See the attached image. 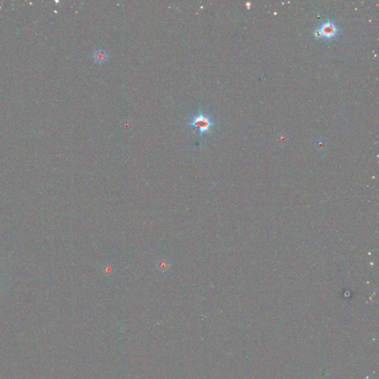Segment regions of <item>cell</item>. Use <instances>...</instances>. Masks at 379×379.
I'll use <instances>...</instances> for the list:
<instances>
[{"mask_svg": "<svg viewBox=\"0 0 379 379\" xmlns=\"http://www.w3.org/2000/svg\"><path fill=\"white\" fill-rule=\"evenodd\" d=\"M186 126L189 128L198 130L199 136L202 137L211 132L215 127V123L213 119L204 113L202 108H201L196 114L189 119Z\"/></svg>", "mask_w": 379, "mask_h": 379, "instance_id": "obj_1", "label": "cell"}, {"mask_svg": "<svg viewBox=\"0 0 379 379\" xmlns=\"http://www.w3.org/2000/svg\"><path fill=\"white\" fill-rule=\"evenodd\" d=\"M159 265L160 270H165L168 268V263L165 262V260H162V261L159 262Z\"/></svg>", "mask_w": 379, "mask_h": 379, "instance_id": "obj_4", "label": "cell"}, {"mask_svg": "<svg viewBox=\"0 0 379 379\" xmlns=\"http://www.w3.org/2000/svg\"><path fill=\"white\" fill-rule=\"evenodd\" d=\"M93 58H94V61L97 64H102L106 63L107 60H108V55L104 50H102V48H99V49L96 50L94 54H93Z\"/></svg>", "mask_w": 379, "mask_h": 379, "instance_id": "obj_3", "label": "cell"}, {"mask_svg": "<svg viewBox=\"0 0 379 379\" xmlns=\"http://www.w3.org/2000/svg\"><path fill=\"white\" fill-rule=\"evenodd\" d=\"M338 29L334 22L330 20L323 22L316 30V36L320 38L330 40L338 34Z\"/></svg>", "mask_w": 379, "mask_h": 379, "instance_id": "obj_2", "label": "cell"}]
</instances>
